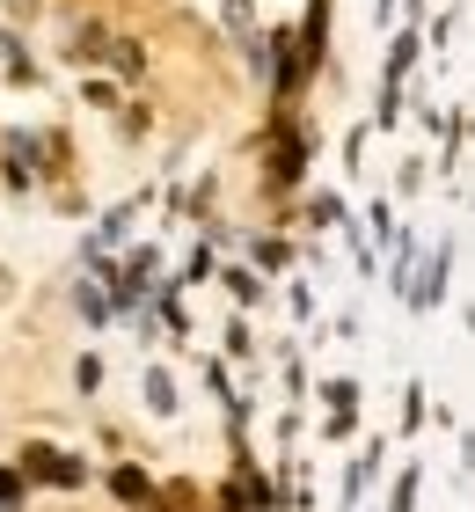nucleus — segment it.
<instances>
[{
    "mask_svg": "<svg viewBox=\"0 0 475 512\" xmlns=\"http://www.w3.org/2000/svg\"><path fill=\"white\" fill-rule=\"evenodd\" d=\"M147 403H154L161 417H169V410H176V395H169V374H147Z\"/></svg>",
    "mask_w": 475,
    "mask_h": 512,
    "instance_id": "f03ea898",
    "label": "nucleus"
},
{
    "mask_svg": "<svg viewBox=\"0 0 475 512\" xmlns=\"http://www.w3.org/2000/svg\"><path fill=\"white\" fill-rule=\"evenodd\" d=\"M22 505V476H0V512H15Z\"/></svg>",
    "mask_w": 475,
    "mask_h": 512,
    "instance_id": "20e7f679",
    "label": "nucleus"
},
{
    "mask_svg": "<svg viewBox=\"0 0 475 512\" xmlns=\"http://www.w3.org/2000/svg\"><path fill=\"white\" fill-rule=\"evenodd\" d=\"M22 469H37L44 483H66V491L81 483V461H66L59 447H22Z\"/></svg>",
    "mask_w": 475,
    "mask_h": 512,
    "instance_id": "f257e3e1",
    "label": "nucleus"
},
{
    "mask_svg": "<svg viewBox=\"0 0 475 512\" xmlns=\"http://www.w3.org/2000/svg\"><path fill=\"white\" fill-rule=\"evenodd\" d=\"M117 498H139V505H147V476H139V469H117Z\"/></svg>",
    "mask_w": 475,
    "mask_h": 512,
    "instance_id": "7ed1b4c3",
    "label": "nucleus"
}]
</instances>
